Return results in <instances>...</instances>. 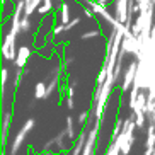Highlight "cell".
<instances>
[{"label":"cell","instance_id":"obj_1","mask_svg":"<svg viewBox=\"0 0 155 155\" xmlns=\"http://www.w3.org/2000/svg\"><path fill=\"white\" fill-rule=\"evenodd\" d=\"M31 56V50H29L28 46H21L17 50V56H15L14 63L17 65L19 68H22L24 65H26V61H28V58Z\"/></svg>","mask_w":155,"mask_h":155},{"label":"cell","instance_id":"obj_2","mask_svg":"<svg viewBox=\"0 0 155 155\" xmlns=\"http://www.w3.org/2000/svg\"><path fill=\"white\" fill-rule=\"evenodd\" d=\"M137 70H138V65L137 63H131L130 65V68L126 70V73H124V82H123V91H126L128 87H130V84L137 78Z\"/></svg>","mask_w":155,"mask_h":155},{"label":"cell","instance_id":"obj_3","mask_svg":"<svg viewBox=\"0 0 155 155\" xmlns=\"http://www.w3.org/2000/svg\"><path fill=\"white\" fill-rule=\"evenodd\" d=\"M61 22L63 24L70 22V12H68V5H67V2H61Z\"/></svg>","mask_w":155,"mask_h":155},{"label":"cell","instance_id":"obj_4","mask_svg":"<svg viewBox=\"0 0 155 155\" xmlns=\"http://www.w3.org/2000/svg\"><path fill=\"white\" fill-rule=\"evenodd\" d=\"M51 9H53V0H43V4L39 5L38 12H39V14H46V12H50Z\"/></svg>","mask_w":155,"mask_h":155},{"label":"cell","instance_id":"obj_5","mask_svg":"<svg viewBox=\"0 0 155 155\" xmlns=\"http://www.w3.org/2000/svg\"><path fill=\"white\" fill-rule=\"evenodd\" d=\"M29 28H31L29 17H28V15H22V19H21V31H22V32H28Z\"/></svg>","mask_w":155,"mask_h":155},{"label":"cell","instance_id":"obj_6","mask_svg":"<svg viewBox=\"0 0 155 155\" xmlns=\"http://www.w3.org/2000/svg\"><path fill=\"white\" fill-rule=\"evenodd\" d=\"M34 94H36V97H45L46 96V85L43 82H39L36 85V92H34Z\"/></svg>","mask_w":155,"mask_h":155},{"label":"cell","instance_id":"obj_7","mask_svg":"<svg viewBox=\"0 0 155 155\" xmlns=\"http://www.w3.org/2000/svg\"><path fill=\"white\" fill-rule=\"evenodd\" d=\"M80 22H82V19H80V17H75V19H72V21H70L68 24H65V29H67V31H70V29L77 28V26H78Z\"/></svg>","mask_w":155,"mask_h":155},{"label":"cell","instance_id":"obj_8","mask_svg":"<svg viewBox=\"0 0 155 155\" xmlns=\"http://www.w3.org/2000/svg\"><path fill=\"white\" fill-rule=\"evenodd\" d=\"M99 34H101V31H99V29H92V31L84 32V34H82V39H89V38H96V36H99Z\"/></svg>","mask_w":155,"mask_h":155},{"label":"cell","instance_id":"obj_9","mask_svg":"<svg viewBox=\"0 0 155 155\" xmlns=\"http://www.w3.org/2000/svg\"><path fill=\"white\" fill-rule=\"evenodd\" d=\"M65 31H67V29H65V24L61 22V24H56L55 28H53V31H51V32H53L55 36H58V34H61V32H65Z\"/></svg>","mask_w":155,"mask_h":155},{"label":"cell","instance_id":"obj_10","mask_svg":"<svg viewBox=\"0 0 155 155\" xmlns=\"http://www.w3.org/2000/svg\"><path fill=\"white\" fill-rule=\"evenodd\" d=\"M7 77H9V72H7V70H2V87L5 85V82H7Z\"/></svg>","mask_w":155,"mask_h":155},{"label":"cell","instance_id":"obj_11","mask_svg":"<svg viewBox=\"0 0 155 155\" xmlns=\"http://www.w3.org/2000/svg\"><path fill=\"white\" fill-rule=\"evenodd\" d=\"M99 2H101V4H102V5H107V4H109V2H111V0H99Z\"/></svg>","mask_w":155,"mask_h":155},{"label":"cell","instance_id":"obj_12","mask_svg":"<svg viewBox=\"0 0 155 155\" xmlns=\"http://www.w3.org/2000/svg\"><path fill=\"white\" fill-rule=\"evenodd\" d=\"M24 2H26V4H29V2H31V0H24Z\"/></svg>","mask_w":155,"mask_h":155}]
</instances>
